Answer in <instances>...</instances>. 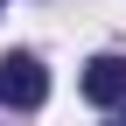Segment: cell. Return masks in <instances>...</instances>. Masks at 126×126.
Masks as SVG:
<instances>
[{"instance_id": "1", "label": "cell", "mask_w": 126, "mask_h": 126, "mask_svg": "<svg viewBox=\"0 0 126 126\" xmlns=\"http://www.w3.org/2000/svg\"><path fill=\"white\" fill-rule=\"evenodd\" d=\"M42 98H49V70H42V56L7 49V56H0V105H7V112H35Z\"/></svg>"}, {"instance_id": "3", "label": "cell", "mask_w": 126, "mask_h": 126, "mask_svg": "<svg viewBox=\"0 0 126 126\" xmlns=\"http://www.w3.org/2000/svg\"><path fill=\"white\" fill-rule=\"evenodd\" d=\"M105 126H126V112H112V119H105Z\"/></svg>"}, {"instance_id": "2", "label": "cell", "mask_w": 126, "mask_h": 126, "mask_svg": "<svg viewBox=\"0 0 126 126\" xmlns=\"http://www.w3.org/2000/svg\"><path fill=\"white\" fill-rule=\"evenodd\" d=\"M84 98L105 105V112H119L126 105V56H91L84 63Z\"/></svg>"}, {"instance_id": "4", "label": "cell", "mask_w": 126, "mask_h": 126, "mask_svg": "<svg viewBox=\"0 0 126 126\" xmlns=\"http://www.w3.org/2000/svg\"><path fill=\"white\" fill-rule=\"evenodd\" d=\"M0 7H7V0H0Z\"/></svg>"}]
</instances>
